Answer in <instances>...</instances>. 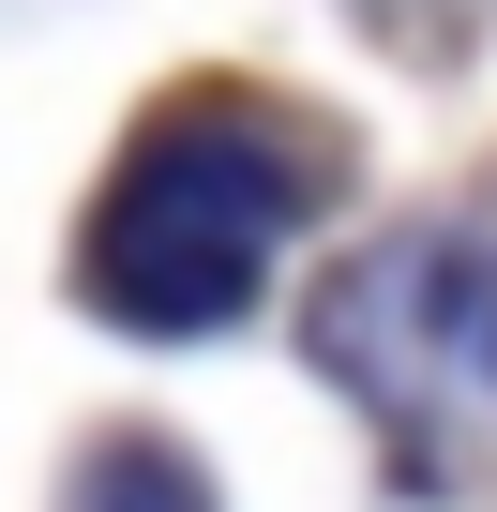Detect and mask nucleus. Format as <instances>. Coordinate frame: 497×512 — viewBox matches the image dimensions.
<instances>
[{
	"instance_id": "f257e3e1",
	"label": "nucleus",
	"mask_w": 497,
	"mask_h": 512,
	"mask_svg": "<svg viewBox=\"0 0 497 512\" xmlns=\"http://www.w3.org/2000/svg\"><path fill=\"white\" fill-rule=\"evenodd\" d=\"M302 211V151L241 106H196L166 136H136V166L91 211V302L121 332H226L257 302L272 241Z\"/></svg>"
},
{
	"instance_id": "f03ea898",
	"label": "nucleus",
	"mask_w": 497,
	"mask_h": 512,
	"mask_svg": "<svg viewBox=\"0 0 497 512\" xmlns=\"http://www.w3.org/2000/svg\"><path fill=\"white\" fill-rule=\"evenodd\" d=\"M61 512H211V482L166 452V437H106L91 467H76V497Z\"/></svg>"
}]
</instances>
